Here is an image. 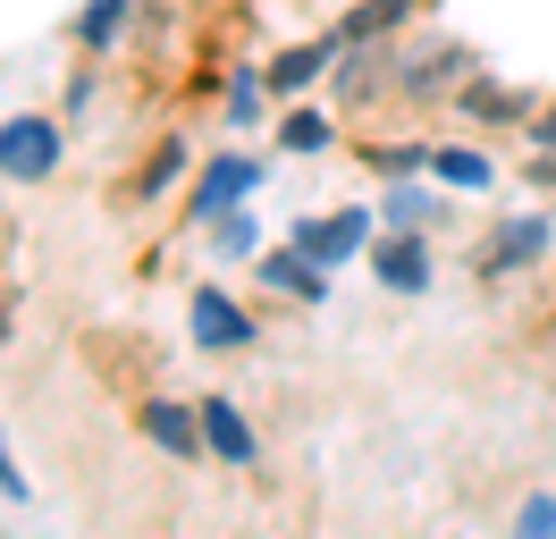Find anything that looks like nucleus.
Returning a JSON list of instances; mask_svg holds the SVG:
<instances>
[{
  "label": "nucleus",
  "instance_id": "nucleus-12",
  "mask_svg": "<svg viewBox=\"0 0 556 539\" xmlns=\"http://www.w3.org/2000/svg\"><path fill=\"white\" fill-rule=\"evenodd\" d=\"M430 168H439L447 186H489V161H481V152H430Z\"/></svg>",
  "mask_w": 556,
  "mask_h": 539
},
{
  "label": "nucleus",
  "instance_id": "nucleus-9",
  "mask_svg": "<svg viewBox=\"0 0 556 539\" xmlns=\"http://www.w3.org/2000/svg\"><path fill=\"white\" fill-rule=\"evenodd\" d=\"M304 262H313L304 245H295V253H270V262H262V278H270V287H287V296H320V270H304Z\"/></svg>",
  "mask_w": 556,
  "mask_h": 539
},
{
  "label": "nucleus",
  "instance_id": "nucleus-3",
  "mask_svg": "<svg viewBox=\"0 0 556 539\" xmlns=\"http://www.w3.org/2000/svg\"><path fill=\"white\" fill-rule=\"evenodd\" d=\"M203 447L219 464H253V430H244V413L228 397H203Z\"/></svg>",
  "mask_w": 556,
  "mask_h": 539
},
{
  "label": "nucleus",
  "instance_id": "nucleus-19",
  "mask_svg": "<svg viewBox=\"0 0 556 539\" xmlns=\"http://www.w3.org/2000/svg\"><path fill=\"white\" fill-rule=\"evenodd\" d=\"M0 498H26V472L9 464V438H0Z\"/></svg>",
  "mask_w": 556,
  "mask_h": 539
},
{
  "label": "nucleus",
  "instance_id": "nucleus-5",
  "mask_svg": "<svg viewBox=\"0 0 556 539\" xmlns=\"http://www.w3.org/2000/svg\"><path fill=\"white\" fill-rule=\"evenodd\" d=\"M143 430L161 438L169 455H194V447H203V422H194L186 404H169V397H152V404H143Z\"/></svg>",
  "mask_w": 556,
  "mask_h": 539
},
{
  "label": "nucleus",
  "instance_id": "nucleus-4",
  "mask_svg": "<svg viewBox=\"0 0 556 539\" xmlns=\"http://www.w3.org/2000/svg\"><path fill=\"white\" fill-rule=\"evenodd\" d=\"M194 337H203V346H244L253 321H244L228 296H211V287H203V296H194Z\"/></svg>",
  "mask_w": 556,
  "mask_h": 539
},
{
  "label": "nucleus",
  "instance_id": "nucleus-13",
  "mask_svg": "<svg viewBox=\"0 0 556 539\" xmlns=\"http://www.w3.org/2000/svg\"><path fill=\"white\" fill-rule=\"evenodd\" d=\"M313 76H320V51H287V60H270L278 93H295V85H313Z\"/></svg>",
  "mask_w": 556,
  "mask_h": 539
},
{
  "label": "nucleus",
  "instance_id": "nucleus-2",
  "mask_svg": "<svg viewBox=\"0 0 556 539\" xmlns=\"http://www.w3.org/2000/svg\"><path fill=\"white\" fill-rule=\"evenodd\" d=\"M363 228H371L363 211H329V220H304V228H295V245H304L313 262H346L354 245H363Z\"/></svg>",
  "mask_w": 556,
  "mask_h": 539
},
{
  "label": "nucleus",
  "instance_id": "nucleus-15",
  "mask_svg": "<svg viewBox=\"0 0 556 539\" xmlns=\"http://www.w3.org/2000/svg\"><path fill=\"white\" fill-rule=\"evenodd\" d=\"M287 143H295V152H320V143H329V118H313V110H295V118H287Z\"/></svg>",
  "mask_w": 556,
  "mask_h": 539
},
{
  "label": "nucleus",
  "instance_id": "nucleus-18",
  "mask_svg": "<svg viewBox=\"0 0 556 539\" xmlns=\"http://www.w3.org/2000/svg\"><path fill=\"white\" fill-rule=\"evenodd\" d=\"M169 177H177V143H169V152H161V161H152V168H143V195H161Z\"/></svg>",
  "mask_w": 556,
  "mask_h": 539
},
{
  "label": "nucleus",
  "instance_id": "nucleus-7",
  "mask_svg": "<svg viewBox=\"0 0 556 539\" xmlns=\"http://www.w3.org/2000/svg\"><path fill=\"white\" fill-rule=\"evenodd\" d=\"M244 186H253V161H211L203 168V195H194V211H228V202H244Z\"/></svg>",
  "mask_w": 556,
  "mask_h": 539
},
{
  "label": "nucleus",
  "instance_id": "nucleus-10",
  "mask_svg": "<svg viewBox=\"0 0 556 539\" xmlns=\"http://www.w3.org/2000/svg\"><path fill=\"white\" fill-rule=\"evenodd\" d=\"M455 67H472V51H430V60H405V85H414V93H439V85H447Z\"/></svg>",
  "mask_w": 556,
  "mask_h": 539
},
{
  "label": "nucleus",
  "instance_id": "nucleus-6",
  "mask_svg": "<svg viewBox=\"0 0 556 539\" xmlns=\"http://www.w3.org/2000/svg\"><path fill=\"white\" fill-rule=\"evenodd\" d=\"M531 253H548V220H506L489 245V270H522Z\"/></svg>",
  "mask_w": 556,
  "mask_h": 539
},
{
  "label": "nucleus",
  "instance_id": "nucleus-14",
  "mask_svg": "<svg viewBox=\"0 0 556 539\" xmlns=\"http://www.w3.org/2000/svg\"><path fill=\"white\" fill-rule=\"evenodd\" d=\"M118 17H127V0H93V9H85V26H76V34H85V42L102 51L110 34H118Z\"/></svg>",
  "mask_w": 556,
  "mask_h": 539
},
{
  "label": "nucleus",
  "instance_id": "nucleus-11",
  "mask_svg": "<svg viewBox=\"0 0 556 539\" xmlns=\"http://www.w3.org/2000/svg\"><path fill=\"white\" fill-rule=\"evenodd\" d=\"M464 110H472V118H522L531 101L506 93V85H472V93H464Z\"/></svg>",
  "mask_w": 556,
  "mask_h": 539
},
{
  "label": "nucleus",
  "instance_id": "nucleus-17",
  "mask_svg": "<svg viewBox=\"0 0 556 539\" xmlns=\"http://www.w3.org/2000/svg\"><path fill=\"white\" fill-rule=\"evenodd\" d=\"M522 531L548 539V531H556V498H531V505H522Z\"/></svg>",
  "mask_w": 556,
  "mask_h": 539
},
{
  "label": "nucleus",
  "instance_id": "nucleus-16",
  "mask_svg": "<svg viewBox=\"0 0 556 539\" xmlns=\"http://www.w3.org/2000/svg\"><path fill=\"white\" fill-rule=\"evenodd\" d=\"M396 17H405V0H371V9L354 17V34H380V26H396Z\"/></svg>",
  "mask_w": 556,
  "mask_h": 539
},
{
  "label": "nucleus",
  "instance_id": "nucleus-1",
  "mask_svg": "<svg viewBox=\"0 0 556 539\" xmlns=\"http://www.w3.org/2000/svg\"><path fill=\"white\" fill-rule=\"evenodd\" d=\"M0 168L9 177H51L60 168V127L51 118H9L0 127Z\"/></svg>",
  "mask_w": 556,
  "mask_h": 539
},
{
  "label": "nucleus",
  "instance_id": "nucleus-20",
  "mask_svg": "<svg viewBox=\"0 0 556 539\" xmlns=\"http://www.w3.org/2000/svg\"><path fill=\"white\" fill-rule=\"evenodd\" d=\"M531 135H540V143H556V110H540V127H531Z\"/></svg>",
  "mask_w": 556,
  "mask_h": 539
},
{
  "label": "nucleus",
  "instance_id": "nucleus-8",
  "mask_svg": "<svg viewBox=\"0 0 556 539\" xmlns=\"http://www.w3.org/2000/svg\"><path fill=\"white\" fill-rule=\"evenodd\" d=\"M380 278L388 287H421V278H430V253H421L414 236H396V245H380Z\"/></svg>",
  "mask_w": 556,
  "mask_h": 539
}]
</instances>
